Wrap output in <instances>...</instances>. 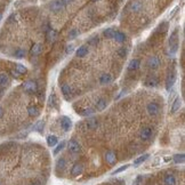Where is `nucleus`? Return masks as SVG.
Segmentation results:
<instances>
[{
	"label": "nucleus",
	"instance_id": "obj_2",
	"mask_svg": "<svg viewBox=\"0 0 185 185\" xmlns=\"http://www.w3.org/2000/svg\"><path fill=\"white\" fill-rule=\"evenodd\" d=\"M125 0H48L40 3L46 36L45 73L69 53L73 42L118 17Z\"/></svg>",
	"mask_w": 185,
	"mask_h": 185
},
{
	"label": "nucleus",
	"instance_id": "obj_3",
	"mask_svg": "<svg viewBox=\"0 0 185 185\" xmlns=\"http://www.w3.org/2000/svg\"><path fill=\"white\" fill-rule=\"evenodd\" d=\"M181 45V29H172L162 21L152 32L132 48L122 76L120 92L125 95L136 89H169L177 77V53Z\"/></svg>",
	"mask_w": 185,
	"mask_h": 185
},
{
	"label": "nucleus",
	"instance_id": "obj_12",
	"mask_svg": "<svg viewBox=\"0 0 185 185\" xmlns=\"http://www.w3.org/2000/svg\"><path fill=\"white\" fill-rule=\"evenodd\" d=\"M22 5H40V3L47 2L48 0H17Z\"/></svg>",
	"mask_w": 185,
	"mask_h": 185
},
{
	"label": "nucleus",
	"instance_id": "obj_5",
	"mask_svg": "<svg viewBox=\"0 0 185 185\" xmlns=\"http://www.w3.org/2000/svg\"><path fill=\"white\" fill-rule=\"evenodd\" d=\"M45 97V77L30 71L0 99V136L25 129L40 116Z\"/></svg>",
	"mask_w": 185,
	"mask_h": 185
},
{
	"label": "nucleus",
	"instance_id": "obj_4",
	"mask_svg": "<svg viewBox=\"0 0 185 185\" xmlns=\"http://www.w3.org/2000/svg\"><path fill=\"white\" fill-rule=\"evenodd\" d=\"M0 54L27 63L32 72L45 77L46 36L40 5H21L0 23Z\"/></svg>",
	"mask_w": 185,
	"mask_h": 185
},
{
	"label": "nucleus",
	"instance_id": "obj_15",
	"mask_svg": "<svg viewBox=\"0 0 185 185\" xmlns=\"http://www.w3.org/2000/svg\"><path fill=\"white\" fill-rule=\"evenodd\" d=\"M175 160H176V162H183L184 161V155H181V157H179V155H177V157H176L175 158Z\"/></svg>",
	"mask_w": 185,
	"mask_h": 185
},
{
	"label": "nucleus",
	"instance_id": "obj_13",
	"mask_svg": "<svg viewBox=\"0 0 185 185\" xmlns=\"http://www.w3.org/2000/svg\"><path fill=\"white\" fill-rule=\"evenodd\" d=\"M47 143H48V145L49 146L56 145L57 138L55 137V136H48V137H47Z\"/></svg>",
	"mask_w": 185,
	"mask_h": 185
},
{
	"label": "nucleus",
	"instance_id": "obj_11",
	"mask_svg": "<svg viewBox=\"0 0 185 185\" xmlns=\"http://www.w3.org/2000/svg\"><path fill=\"white\" fill-rule=\"evenodd\" d=\"M61 126H62V128L64 129L65 132H68V130L71 129L72 122H71V120H70L68 117H63V118H61Z\"/></svg>",
	"mask_w": 185,
	"mask_h": 185
},
{
	"label": "nucleus",
	"instance_id": "obj_14",
	"mask_svg": "<svg viewBox=\"0 0 185 185\" xmlns=\"http://www.w3.org/2000/svg\"><path fill=\"white\" fill-rule=\"evenodd\" d=\"M146 158H148V154H145V155H142V157H139L138 159H136V160H135V165L137 166V165H138V163H141V162H143V161H144V160H145Z\"/></svg>",
	"mask_w": 185,
	"mask_h": 185
},
{
	"label": "nucleus",
	"instance_id": "obj_7",
	"mask_svg": "<svg viewBox=\"0 0 185 185\" xmlns=\"http://www.w3.org/2000/svg\"><path fill=\"white\" fill-rule=\"evenodd\" d=\"M175 0H126L119 12V27L132 38L152 27Z\"/></svg>",
	"mask_w": 185,
	"mask_h": 185
},
{
	"label": "nucleus",
	"instance_id": "obj_1",
	"mask_svg": "<svg viewBox=\"0 0 185 185\" xmlns=\"http://www.w3.org/2000/svg\"><path fill=\"white\" fill-rule=\"evenodd\" d=\"M132 38L119 25L103 27L77 47L61 69L57 87L66 102L117 83L122 76Z\"/></svg>",
	"mask_w": 185,
	"mask_h": 185
},
{
	"label": "nucleus",
	"instance_id": "obj_10",
	"mask_svg": "<svg viewBox=\"0 0 185 185\" xmlns=\"http://www.w3.org/2000/svg\"><path fill=\"white\" fill-rule=\"evenodd\" d=\"M14 0H0V23L2 22L5 14L9 9L10 5L13 3Z\"/></svg>",
	"mask_w": 185,
	"mask_h": 185
},
{
	"label": "nucleus",
	"instance_id": "obj_8",
	"mask_svg": "<svg viewBox=\"0 0 185 185\" xmlns=\"http://www.w3.org/2000/svg\"><path fill=\"white\" fill-rule=\"evenodd\" d=\"M119 83H113L98 89H94L73 101V109L79 116L90 117L102 112L110 104H112L119 96Z\"/></svg>",
	"mask_w": 185,
	"mask_h": 185
},
{
	"label": "nucleus",
	"instance_id": "obj_9",
	"mask_svg": "<svg viewBox=\"0 0 185 185\" xmlns=\"http://www.w3.org/2000/svg\"><path fill=\"white\" fill-rule=\"evenodd\" d=\"M30 68L24 63L0 56V99L12 87L30 73Z\"/></svg>",
	"mask_w": 185,
	"mask_h": 185
},
{
	"label": "nucleus",
	"instance_id": "obj_6",
	"mask_svg": "<svg viewBox=\"0 0 185 185\" xmlns=\"http://www.w3.org/2000/svg\"><path fill=\"white\" fill-rule=\"evenodd\" d=\"M46 159L34 146L0 144V185L43 184Z\"/></svg>",
	"mask_w": 185,
	"mask_h": 185
}]
</instances>
